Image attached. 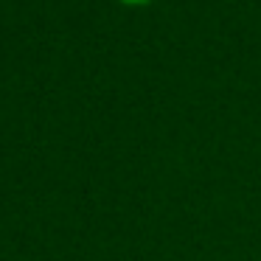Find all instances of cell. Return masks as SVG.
Returning <instances> with one entry per match:
<instances>
[{
	"instance_id": "cell-1",
	"label": "cell",
	"mask_w": 261,
	"mask_h": 261,
	"mask_svg": "<svg viewBox=\"0 0 261 261\" xmlns=\"http://www.w3.org/2000/svg\"><path fill=\"white\" fill-rule=\"evenodd\" d=\"M121 3H129V6H143V3H152V0H121Z\"/></svg>"
}]
</instances>
